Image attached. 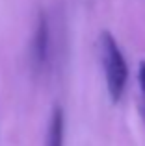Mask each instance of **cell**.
Instances as JSON below:
<instances>
[{"instance_id": "1", "label": "cell", "mask_w": 145, "mask_h": 146, "mask_svg": "<svg viewBox=\"0 0 145 146\" xmlns=\"http://www.w3.org/2000/svg\"><path fill=\"white\" fill-rule=\"evenodd\" d=\"M101 54H102V67H104L108 94L112 102H119L125 93V87H127L128 68L115 37L110 32L101 33Z\"/></svg>"}, {"instance_id": "2", "label": "cell", "mask_w": 145, "mask_h": 146, "mask_svg": "<svg viewBox=\"0 0 145 146\" xmlns=\"http://www.w3.org/2000/svg\"><path fill=\"white\" fill-rule=\"evenodd\" d=\"M48 48H50V30H48V21L47 15L41 13L36 24L34 32V41H32V61L34 67L41 68L48 59Z\"/></svg>"}, {"instance_id": "4", "label": "cell", "mask_w": 145, "mask_h": 146, "mask_svg": "<svg viewBox=\"0 0 145 146\" xmlns=\"http://www.w3.org/2000/svg\"><path fill=\"white\" fill-rule=\"evenodd\" d=\"M138 82H140V89L145 94V61H142L138 67Z\"/></svg>"}, {"instance_id": "3", "label": "cell", "mask_w": 145, "mask_h": 146, "mask_svg": "<svg viewBox=\"0 0 145 146\" xmlns=\"http://www.w3.org/2000/svg\"><path fill=\"white\" fill-rule=\"evenodd\" d=\"M63 135H65V117H63V109L56 106L48 118L45 146H63Z\"/></svg>"}]
</instances>
